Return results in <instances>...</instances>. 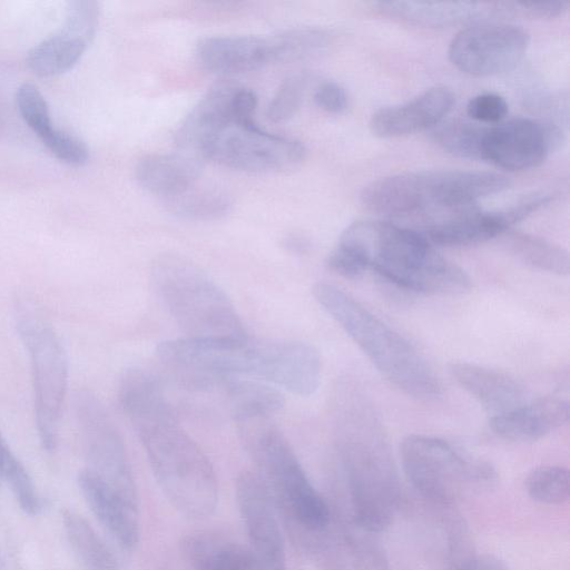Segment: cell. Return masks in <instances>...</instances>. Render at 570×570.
<instances>
[{
    "label": "cell",
    "mask_w": 570,
    "mask_h": 570,
    "mask_svg": "<svg viewBox=\"0 0 570 570\" xmlns=\"http://www.w3.org/2000/svg\"><path fill=\"white\" fill-rule=\"evenodd\" d=\"M344 538L354 570H393L375 533L367 532L350 521Z\"/></svg>",
    "instance_id": "obj_35"
},
{
    "label": "cell",
    "mask_w": 570,
    "mask_h": 570,
    "mask_svg": "<svg viewBox=\"0 0 570 570\" xmlns=\"http://www.w3.org/2000/svg\"><path fill=\"white\" fill-rule=\"evenodd\" d=\"M135 177L144 189L165 199L198 180L199 159L185 153L148 155L137 163Z\"/></svg>",
    "instance_id": "obj_24"
},
{
    "label": "cell",
    "mask_w": 570,
    "mask_h": 570,
    "mask_svg": "<svg viewBox=\"0 0 570 570\" xmlns=\"http://www.w3.org/2000/svg\"><path fill=\"white\" fill-rule=\"evenodd\" d=\"M315 104L330 114H341L348 105L345 89L334 81L322 82L314 92Z\"/></svg>",
    "instance_id": "obj_39"
},
{
    "label": "cell",
    "mask_w": 570,
    "mask_h": 570,
    "mask_svg": "<svg viewBox=\"0 0 570 570\" xmlns=\"http://www.w3.org/2000/svg\"><path fill=\"white\" fill-rule=\"evenodd\" d=\"M235 493L258 570H287L276 504L263 480L256 472L243 471L237 476Z\"/></svg>",
    "instance_id": "obj_15"
},
{
    "label": "cell",
    "mask_w": 570,
    "mask_h": 570,
    "mask_svg": "<svg viewBox=\"0 0 570 570\" xmlns=\"http://www.w3.org/2000/svg\"><path fill=\"white\" fill-rule=\"evenodd\" d=\"M525 490L532 500L542 504H562L570 497L569 471L559 465L534 468L525 479Z\"/></svg>",
    "instance_id": "obj_34"
},
{
    "label": "cell",
    "mask_w": 570,
    "mask_h": 570,
    "mask_svg": "<svg viewBox=\"0 0 570 570\" xmlns=\"http://www.w3.org/2000/svg\"><path fill=\"white\" fill-rule=\"evenodd\" d=\"M235 422L256 473L286 519L303 532H323L331 520L330 508L272 415H252Z\"/></svg>",
    "instance_id": "obj_6"
},
{
    "label": "cell",
    "mask_w": 570,
    "mask_h": 570,
    "mask_svg": "<svg viewBox=\"0 0 570 570\" xmlns=\"http://www.w3.org/2000/svg\"><path fill=\"white\" fill-rule=\"evenodd\" d=\"M449 372L492 416L527 402L523 385L504 372L465 361L451 362Z\"/></svg>",
    "instance_id": "obj_21"
},
{
    "label": "cell",
    "mask_w": 570,
    "mask_h": 570,
    "mask_svg": "<svg viewBox=\"0 0 570 570\" xmlns=\"http://www.w3.org/2000/svg\"><path fill=\"white\" fill-rule=\"evenodd\" d=\"M337 245L404 293L461 294L472 287L469 275L435 252L420 232L390 222H354Z\"/></svg>",
    "instance_id": "obj_3"
},
{
    "label": "cell",
    "mask_w": 570,
    "mask_h": 570,
    "mask_svg": "<svg viewBox=\"0 0 570 570\" xmlns=\"http://www.w3.org/2000/svg\"><path fill=\"white\" fill-rule=\"evenodd\" d=\"M529 35L520 27L473 23L459 31L449 46L450 61L462 72L487 77L513 69L524 57Z\"/></svg>",
    "instance_id": "obj_13"
},
{
    "label": "cell",
    "mask_w": 570,
    "mask_h": 570,
    "mask_svg": "<svg viewBox=\"0 0 570 570\" xmlns=\"http://www.w3.org/2000/svg\"><path fill=\"white\" fill-rule=\"evenodd\" d=\"M305 147L295 139L269 134L253 119L235 114L206 128L184 149L196 158L252 173L282 171L296 167Z\"/></svg>",
    "instance_id": "obj_10"
},
{
    "label": "cell",
    "mask_w": 570,
    "mask_h": 570,
    "mask_svg": "<svg viewBox=\"0 0 570 570\" xmlns=\"http://www.w3.org/2000/svg\"><path fill=\"white\" fill-rule=\"evenodd\" d=\"M11 489L20 509L28 515H37L41 499L29 472L13 453L0 431V480Z\"/></svg>",
    "instance_id": "obj_31"
},
{
    "label": "cell",
    "mask_w": 570,
    "mask_h": 570,
    "mask_svg": "<svg viewBox=\"0 0 570 570\" xmlns=\"http://www.w3.org/2000/svg\"><path fill=\"white\" fill-rule=\"evenodd\" d=\"M180 551L194 570H244L255 563L248 547L208 531L185 535Z\"/></svg>",
    "instance_id": "obj_25"
},
{
    "label": "cell",
    "mask_w": 570,
    "mask_h": 570,
    "mask_svg": "<svg viewBox=\"0 0 570 570\" xmlns=\"http://www.w3.org/2000/svg\"><path fill=\"white\" fill-rule=\"evenodd\" d=\"M451 570H509L507 564L491 554L471 556L456 563Z\"/></svg>",
    "instance_id": "obj_40"
},
{
    "label": "cell",
    "mask_w": 570,
    "mask_h": 570,
    "mask_svg": "<svg viewBox=\"0 0 570 570\" xmlns=\"http://www.w3.org/2000/svg\"><path fill=\"white\" fill-rule=\"evenodd\" d=\"M273 62L296 61L324 52L331 43V35L313 27L293 28L268 38Z\"/></svg>",
    "instance_id": "obj_30"
},
{
    "label": "cell",
    "mask_w": 570,
    "mask_h": 570,
    "mask_svg": "<svg viewBox=\"0 0 570 570\" xmlns=\"http://www.w3.org/2000/svg\"><path fill=\"white\" fill-rule=\"evenodd\" d=\"M485 126L461 120L440 121L431 128L432 140L443 150L469 159H480V145Z\"/></svg>",
    "instance_id": "obj_32"
},
{
    "label": "cell",
    "mask_w": 570,
    "mask_h": 570,
    "mask_svg": "<svg viewBox=\"0 0 570 570\" xmlns=\"http://www.w3.org/2000/svg\"><path fill=\"white\" fill-rule=\"evenodd\" d=\"M118 399L169 504L190 520L210 517L218 502L215 470L181 428L161 381L150 371L129 368L120 379Z\"/></svg>",
    "instance_id": "obj_1"
},
{
    "label": "cell",
    "mask_w": 570,
    "mask_h": 570,
    "mask_svg": "<svg viewBox=\"0 0 570 570\" xmlns=\"http://www.w3.org/2000/svg\"><path fill=\"white\" fill-rule=\"evenodd\" d=\"M503 235L505 247L519 261L548 273L569 274V254L564 248L527 233L508 230Z\"/></svg>",
    "instance_id": "obj_29"
},
{
    "label": "cell",
    "mask_w": 570,
    "mask_h": 570,
    "mask_svg": "<svg viewBox=\"0 0 570 570\" xmlns=\"http://www.w3.org/2000/svg\"><path fill=\"white\" fill-rule=\"evenodd\" d=\"M198 62L208 71L242 73L273 63L268 38L217 36L202 39L196 48Z\"/></svg>",
    "instance_id": "obj_22"
},
{
    "label": "cell",
    "mask_w": 570,
    "mask_h": 570,
    "mask_svg": "<svg viewBox=\"0 0 570 570\" xmlns=\"http://www.w3.org/2000/svg\"><path fill=\"white\" fill-rule=\"evenodd\" d=\"M338 451L345 472L351 522L371 532L385 531L401 499V483L380 422L364 406L344 416Z\"/></svg>",
    "instance_id": "obj_4"
},
{
    "label": "cell",
    "mask_w": 570,
    "mask_h": 570,
    "mask_svg": "<svg viewBox=\"0 0 570 570\" xmlns=\"http://www.w3.org/2000/svg\"><path fill=\"white\" fill-rule=\"evenodd\" d=\"M17 109L32 132L46 148L61 129L52 122L49 106L41 91L32 83H22L16 92Z\"/></svg>",
    "instance_id": "obj_33"
},
{
    "label": "cell",
    "mask_w": 570,
    "mask_h": 570,
    "mask_svg": "<svg viewBox=\"0 0 570 570\" xmlns=\"http://www.w3.org/2000/svg\"><path fill=\"white\" fill-rule=\"evenodd\" d=\"M547 194H534L518 204L498 212H483L470 206L452 210L432 220L420 232L430 244L445 247L475 245L503 235L511 226L548 204Z\"/></svg>",
    "instance_id": "obj_16"
},
{
    "label": "cell",
    "mask_w": 570,
    "mask_h": 570,
    "mask_svg": "<svg viewBox=\"0 0 570 570\" xmlns=\"http://www.w3.org/2000/svg\"><path fill=\"white\" fill-rule=\"evenodd\" d=\"M150 281L186 338L225 342L247 337L226 293L190 259L177 254L157 256Z\"/></svg>",
    "instance_id": "obj_7"
},
{
    "label": "cell",
    "mask_w": 570,
    "mask_h": 570,
    "mask_svg": "<svg viewBox=\"0 0 570 570\" xmlns=\"http://www.w3.org/2000/svg\"><path fill=\"white\" fill-rule=\"evenodd\" d=\"M400 458L414 490L439 504H450L463 491L488 485L497 476L488 462L465 458L446 441L429 435L404 438Z\"/></svg>",
    "instance_id": "obj_11"
},
{
    "label": "cell",
    "mask_w": 570,
    "mask_h": 570,
    "mask_svg": "<svg viewBox=\"0 0 570 570\" xmlns=\"http://www.w3.org/2000/svg\"><path fill=\"white\" fill-rule=\"evenodd\" d=\"M70 547L85 570H119L117 560L95 529L73 510L62 512Z\"/></svg>",
    "instance_id": "obj_27"
},
{
    "label": "cell",
    "mask_w": 570,
    "mask_h": 570,
    "mask_svg": "<svg viewBox=\"0 0 570 570\" xmlns=\"http://www.w3.org/2000/svg\"><path fill=\"white\" fill-rule=\"evenodd\" d=\"M98 22L96 1H70L60 29L29 50V69L38 77L49 78L73 68L92 41Z\"/></svg>",
    "instance_id": "obj_17"
},
{
    "label": "cell",
    "mask_w": 570,
    "mask_h": 570,
    "mask_svg": "<svg viewBox=\"0 0 570 570\" xmlns=\"http://www.w3.org/2000/svg\"><path fill=\"white\" fill-rule=\"evenodd\" d=\"M569 419V403L560 397L546 396L490 419L491 430L500 438L518 441H537Z\"/></svg>",
    "instance_id": "obj_23"
},
{
    "label": "cell",
    "mask_w": 570,
    "mask_h": 570,
    "mask_svg": "<svg viewBox=\"0 0 570 570\" xmlns=\"http://www.w3.org/2000/svg\"><path fill=\"white\" fill-rule=\"evenodd\" d=\"M313 295L390 383L415 397L440 394V380L426 360L360 302L324 282L314 285Z\"/></svg>",
    "instance_id": "obj_5"
},
{
    "label": "cell",
    "mask_w": 570,
    "mask_h": 570,
    "mask_svg": "<svg viewBox=\"0 0 570 570\" xmlns=\"http://www.w3.org/2000/svg\"><path fill=\"white\" fill-rule=\"evenodd\" d=\"M377 9L393 19L428 28H446L504 14L499 2L472 1H380Z\"/></svg>",
    "instance_id": "obj_19"
},
{
    "label": "cell",
    "mask_w": 570,
    "mask_h": 570,
    "mask_svg": "<svg viewBox=\"0 0 570 570\" xmlns=\"http://www.w3.org/2000/svg\"><path fill=\"white\" fill-rule=\"evenodd\" d=\"M504 14H519L531 18H553L562 14L568 1H501Z\"/></svg>",
    "instance_id": "obj_38"
},
{
    "label": "cell",
    "mask_w": 570,
    "mask_h": 570,
    "mask_svg": "<svg viewBox=\"0 0 570 570\" xmlns=\"http://www.w3.org/2000/svg\"><path fill=\"white\" fill-rule=\"evenodd\" d=\"M14 322L30 361L38 438L51 452L68 387L67 353L52 324L29 299L16 303Z\"/></svg>",
    "instance_id": "obj_9"
},
{
    "label": "cell",
    "mask_w": 570,
    "mask_h": 570,
    "mask_svg": "<svg viewBox=\"0 0 570 570\" xmlns=\"http://www.w3.org/2000/svg\"><path fill=\"white\" fill-rule=\"evenodd\" d=\"M0 570H6L4 569V560H3L2 552H1V548H0Z\"/></svg>",
    "instance_id": "obj_41"
},
{
    "label": "cell",
    "mask_w": 570,
    "mask_h": 570,
    "mask_svg": "<svg viewBox=\"0 0 570 570\" xmlns=\"http://www.w3.org/2000/svg\"><path fill=\"white\" fill-rule=\"evenodd\" d=\"M507 176L478 170H419L385 176L361 191L362 205L386 217L452 212L509 188Z\"/></svg>",
    "instance_id": "obj_8"
},
{
    "label": "cell",
    "mask_w": 570,
    "mask_h": 570,
    "mask_svg": "<svg viewBox=\"0 0 570 570\" xmlns=\"http://www.w3.org/2000/svg\"><path fill=\"white\" fill-rule=\"evenodd\" d=\"M219 387L224 390L234 420L272 415L284 405L283 394L278 390L257 381L232 376L225 379Z\"/></svg>",
    "instance_id": "obj_26"
},
{
    "label": "cell",
    "mask_w": 570,
    "mask_h": 570,
    "mask_svg": "<svg viewBox=\"0 0 570 570\" xmlns=\"http://www.w3.org/2000/svg\"><path fill=\"white\" fill-rule=\"evenodd\" d=\"M78 487L89 509L125 551H134L140 540L138 509L86 469L77 478Z\"/></svg>",
    "instance_id": "obj_20"
},
{
    "label": "cell",
    "mask_w": 570,
    "mask_h": 570,
    "mask_svg": "<svg viewBox=\"0 0 570 570\" xmlns=\"http://www.w3.org/2000/svg\"><path fill=\"white\" fill-rule=\"evenodd\" d=\"M156 353L180 383L197 391L217 387L227 377L247 375L308 396L318 389L322 375L317 350L297 341L246 337L206 342L184 337L161 342Z\"/></svg>",
    "instance_id": "obj_2"
},
{
    "label": "cell",
    "mask_w": 570,
    "mask_h": 570,
    "mask_svg": "<svg viewBox=\"0 0 570 570\" xmlns=\"http://www.w3.org/2000/svg\"><path fill=\"white\" fill-rule=\"evenodd\" d=\"M73 411L80 432L86 466L99 480L138 509L137 485L122 438L101 401L89 391H79Z\"/></svg>",
    "instance_id": "obj_12"
},
{
    "label": "cell",
    "mask_w": 570,
    "mask_h": 570,
    "mask_svg": "<svg viewBox=\"0 0 570 570\" xmlns=\"http://www.w3.org/2000/svg\"><path fill=\"white\" fill-rule=\"evenodd\" d=\"M561 140V130L554 125L514 118L485 126L480 159L505 170L530 169L542 164Z\"/></svg>",
    "instance_id": "obj_14"
},
{
    "label": "cell",
    "mask_w": 570,
    "mask_h": 570,
    "mask_svg": "<svg viewBox=\"0 0 570 570\" xmlns=\"http://www.w3.org/2000/svg\"><path fill=\"white\" fill-rule=\"evenodd\" d=\"M197 181L163 199L167 210L188 220H213L225 216L232 207L229 195L218 187L199 185Z\"/></svg>",
    "instance_id": "obj_28"
},
{
    "label": "cell",
    "mask_w": 570,
    "mask_h": 570,
    "mask_svg": "<svg viewBox=\"0 0 570 570\" xmlns=\"http://www.w3.org/2000/svg\"><path fill=\"white\" fill-rule=\"evenodd\" d=\"M509 111L507 100L494 92H483L472 97L466 105L468 116L481 125L499 124Z\"/></svg>",
    "instance_id": "obj_37"
},
{
    "label": "cell",
    "mask_w": 570,
    "mask_h": 570,
    "mask_svg": "<svg viewBox=\"0 0 570 570\" xmlns=\"http://www.w3.org/2000/svg\"><path fill=\"white\" fill-rule=\"evenodd\" d=\"M453 92L444 86L426 89L411 100L380 108L370 119V129L381 138H395L431 129L450 112Z\"/></svg>",
    "instance_id": "obj_18"
},
{
    "label": "cell",
    "mask_w": 570,
    "mask_h": 570,
    "mask_svg": "<svg viewBox=\"0 0 570 570\" xmlns=\"http://www.w3.org/2000/svg\"><path fill=\"white\" fill-rule=\"evenodd\" d=\"M308 76L303 72L288 76L272 98L267 117L273 122L291 119L299 109L307 87Z\"/></svg>",
    "instance_id": "obj_36"
}]
</instances>
